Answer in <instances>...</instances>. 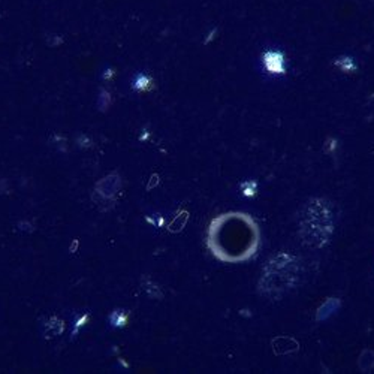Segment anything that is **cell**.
I'll use <instances>...</instances> for the list:
<instances>
[{
    "instance_id": "obj_3",
    "label": "cell",
    "mask_w": 374,
    "mask_h": 374,
    "mask_svg": "<svg viewBox=\"0 0 374 374\" xmlns=\"http://www.w3.org/2000/svg\"><path fill=\"white\" fill-rule=\"evenodd\" d=\"M340 305V301H337V299H329V301H326L320 309H319V313H317V319H325V317H328L329 315H333L335 310H337V307Z\"/></svg>"
},
{
    "instance_id": "obj_5",
    "label": "cell",
    "mask_w": 374,
    "mask_h": 374,
    "mask_svg": "<svg viewBox=\"0 0 374 374\" xmlns=\"http://www.w3.org/2000/svg\"><path fill=\"white\" fill-rule=\"evenodd\" d=\"M359 368L364 371H370L371 368H374V352L371 350L364 352L359 358Z\"/></svg>"
},
{
    "instance_id": "obj_4",
    "label": "cell",
    "mask_w": 374,
    "mask_h": 374,
    "mask_svg": "<svg viewBox=\"0 0 374 374\" xmlns=\"http://www.w3.org/2000/svg\"><path fill=\"white\" fill-rule=\"evenodd\" d=\"M281 63H283L281 57H280L278 54H276V53H270V54L265 57L267 68H268L270 71H273V72H280V71H281Z\"/></svg>"
},
{
    "instance_id": "obj_2",
    "label": "cell",
    "mask_w": 374,
    "mask_h": 374,
    "mask_svg": "<svg viewBox=\"0 0 374 374\" xmlns=\"http://www.w3.org/2000/svg\"><path fill=\"white\" fill-rule=\"evenodd\" d=\"M295 267V263L292 262V257L289 256H280L276 259V262H271L268 271L263 277V280L267 281V288H263L268 294L271 292H278V295L281 292H284L286 289H289L294 284L295 278H296V273H291L288 276H283L286 271H289Z\"/></svg>"
},
{
    "instance_id": "obj_1",
    "label": "cell",
    "mask_w": 374,
    "mask_h": 374,
    "mask_svg": "<svg viewBox=\"0 0 374 374\" xmlns=\"http://www.w3.org/2000/svg\"><path fill=\"white\" fill-rule=\"evenodd\" d=\"M334 216L328 201L315 199L304 207L301 214V235L305 243L320 247L333 234Z\"/></svg>"
}]
</instances>
